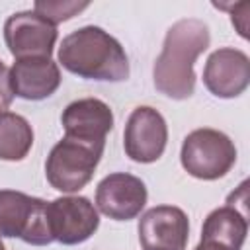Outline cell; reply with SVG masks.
I'll return each mask as SVG.
<instances>
[{"instance_id": "obj_1", "label": "cell", "mask_w": 250, "mask_h": 250, "mask_svg": "<svg viewBox=\"0 0 250 250\" xmlns=\"http://www.w3.org/2000/svg\"><path fill=\"white\" fill-rule=\"evenodd\" d=\"M209 41V27L203 20L184 18L172 23L152 68L156 90L172 100L189 98L195 90V59L207 51Z\"/></svg>"}, {"instance_id": "obj_2", "label": "cell", "mask_w": 250, "mask_h": 250, "mask_svg": "<svg viewBox=\"0 0 250 250\" xmlns=\"http://www.w3.org/2000/svg\"><path fill=\"white\" fill-rule=\"evenodd\" d=\"M59 62L68 72L100 82L129 78V59L121 43L98 25H84L68 33L59 47Z\"/></svg>"}, {"instance_id": "obj_3", "label": "cell", "mask_w": 250, "mask_h": 250, "mask_svg": "<svg viewBox=\"0 0 250 250\" xmlns=\"http://www.w3.org/2000/svg\"><path fill=\"white\" fill-rule=\"evenodd\" d=\"M0 236L21 238L33 246L51 244L47 201L21 191L0 189Z\"/></svg>"}, {"instance_id": "obj_4", "label": "cell", "mask_w": 250, "mask_h": 250, "mask_svg": "<svg viewBox=\"0 0 250 250\" xmlns=\"http://www.w3.org/2000/svg\"><path fill=\"white\" fill-rule=\"evenodd\" d=\"M180 160L184 170L197 180H219L236 162L234 143L217 129H195L184 143Z\"/></svg>"}, {"instance_id": "obj_5", "label": "cell", "mask_w": 250, "mask_h": 250, "mask_svg": "<svg viewBox=\"0 0 250 250\" xmlns=\"http://www.w3.org/2000/svg\"><path fill=\"white\" fill-rule=\"evenodd\" d=\"M104 150L62 137L49 152L45 162V178L51 188L62 193L80 191L94 176Z\"/></svg>"}, {"instance_id": "obj_6", "label": "cell", "mask_w": 250, "mask_h": 250, "mask_svg": "<svg viewBox=\"0 0 250 250\" xmlns=\"http://www.w3.org/2000/svg\"><path fill=\"white\" fill-rule=\"evenodd\" d=\"M47 219L53 240L72 246L88 240L100 227L96 205L82 195H62L47 203Z\"/></svg>"}, {"instance_id": "obj_7", "label": "cell", "mask_w": 250, "mask_h": 250, "mask_svg": "<svg viewBox=\"0 0 250 250\" xmlns=\"http://www.w3.org/2000/svg\"><path fill=\"white\" fill-rule=\"evenodd\" d=\"M4 41L16 61L33 57L51 59L57 43V25L37 12H18L4 23Z\"/></svg>"}, {"instance_id": "obj_8", "label": "cell", "mask_w": 250, "mask_h": 250, "mask_svg": "<svg viewBox=\"0 0 250 250\" xmlns=\"http://www.w3.org/2000/svg\"><path fill=\"white\" fill-rule=\"evenodd\" d=\"M168 143V127L162 113L150 105H139L131 111L125 131V154L141 164L154 162L162 156Z\"/></svg>"}, {"instance_id": "obj_9", "label": "cell", "mask_w": 250, "mask_h": 250, "mask_svg": "<svg viewBox=\"0 0 250 250\" xmlns=\"http://www.w3.org/2000/svg\"><path fill=\"white\" fill-rule=\"evenodd\" d=\"M146 197V186L141 178L127 172H115L98 184L96 209L113 221H129L141 215Z\"/></svg>"}, {"instance_id": "obj_10", "label": "cell", "mask_w": 250, "mask_h": 250, "mask_svg": "<svg viewBox=\"0 0 250 250\" xmlns=\"http://www.w3.org/2000/svg\"><path fill=\"white\" fill-rule=\"evenodd\" d=\"M64 137L104 150L105 135L113 129L111 107L98 98H82L68 104L62 111Z\"/></svg>"}, {"instance_id": "obj_11", "label": "cell", "mask_w": 250, "mask_h": 250, "mask_svg": "<svg viewBox=\"0 0 250 250\" xmlns=\"http://www.w3.org/2000/svg\"><path fill=\"white\" fill-rule=\"evenodd\" d=\"M189 236L188 215L174 205H156L139 219L143 250H186Z\"/></svg>"}, {"instance_id": "obj_12", "label": "cell", "mask_w": 250, "mask_h": 250, "mask_svg": "<svg viewBox=\"0 0 250 250\" xmlns=\"http://www.w3.org/2000/svg\"><path fill=\"white\" fill-rule=\"evenodd\" d=\"M203 84L217 98H236L250 84V59L234 47L213 51L203 68Z\"/></svg>"}, {"instance_id": "obj_13", "label": "cell", "mask_w": 250, "mask_h": 250, "mask_svg": "<svg viewBox=\"0 0 250 250\" xmlns=\"http://www.w3.org/2000/svg\"><path fill=\"white\" fill-rule=\"evenodd\" d=\"M10 86L12 94L21 100H45L61 86L59 64L53 59H20L10 68Z\"/></svg>"}, {"instance_id": "obj_14", "label": "cell", "mask_w": 250, "mask_h": 250, "mask_svg": "<svg viewBox=\"0 0 250 250\" xmlns=\"http://www.w3.org/2000/svg\"><path fill=\"white\" fill-rule=\"evenodd\" d=\"M246 232H248L246 211H238L232 203H227L219 209H213L207 215L201 229V238L215 240L240 250L246 240Z\"/></svg>"}, {"instance_id": "obj_15", "label": "cell", "mask_w": 250, "mask_h": 250, "mask_svg": "<svg viewBox=\"0 0 250 250\" xmlns=\"http://www.w3.org/2000/svg\"><path fill=\"white\" fill-rule=\"evenodd\" d=\"M33 146V129L29 121L18 113H0V160L18 162L27 156Z\"/></svg>"}, {"instance_id": "obj_16", "label": "cell", "mask_w": 250, "mask_h": 250, "mask_svg": "<svg viewBox=\"0 0 250 250\" xmlns=\"http://www.w3.org/2000/svg\"><path fill=\"white\" fill-rule=\"evenodd\" d=\"M90 4L88 2H70V0H37L33 4V12H37L41 18H45L47 21H51L53 25L66 21L70 18H74L76 14H80L82 10H86Z\"/></svg>"}, {"instance_id": "obj_17", "label": "cell", "mask_w": 250, "mask_h": 250, "mask_svg": "<svg viewBox=\"0 0 250 250\" xmlns=\"http://www.w3.org/2000/svg\"><path fill=\"white\" fill-rule=\"evenodd\" d=\"M223 8H230V6H223ZM248 10H250L248 2H240V4H234V8H230L232 25H236L240 37L244 39H248Z\"/></svg>"}, {"instance_id": "obj_18", "label": "cell", "mask_w": 250, "mask_h": 250, "mask_svg": "<svg viewBox=\"0 0 250 250\" xmlns=\"http://www.w3.org/2000/svg\"><path fill=\"white\" fill-rule=\"evenodd\" d=\"M14 100L12 86H10V68L0 61V107L8 109Z\"/></svg>"}, {"instance_id": "obj_19", "label": "cell", "mask_w": 250, "mask_h": 250, "mask_svg": "<svg viewBox=\"0 0 250 250\" xmlns=\"http://www.w3.org/2000/svg\"><path fill=\"white\" fill-rule=\"evenodd\" d=\"M193 250H236V248H230L227 244H221V242H215V240H203L193 248Z\"/></svg>"}, {"instance_id": "obj_20", "label": "cell", "mask_w": 250, "mask_h": 250, "mask_svg": "<svg viewBox=\"0 0 250 250\" xmlns=\"http://www.w3.org/2000/svg\"><path fill=\"white\" fill-rule=\"evenodd\" d=\"M0 250H6V248H4V244H2V240H0Z\"/></svg>"}, {"instance_id": "obj_21", "label": "cell", "mask_w": 250, "mask_h": 250, "mask_svg": "<svg viewBox=\"0 0 250 250\" xmlns=\"http://www.w3.org/2000/svg\"><path fill=\"white\" fill-rule=\"evenodd\" d=\"M2 111H4V109H2V107H0V113H2Z\"/></svg>"}]
</instances>
